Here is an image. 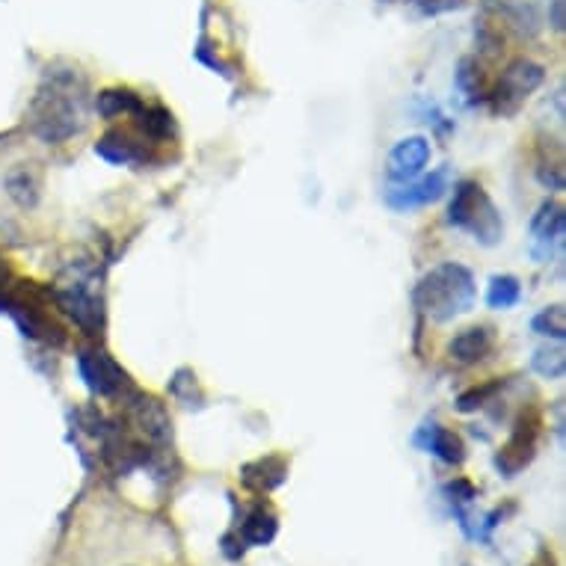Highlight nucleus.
<instances>
[{
	"instance_id": "22",
	"label": "nucleus",
	"mask_w": 566,
	"mask_h": 566,
	"mask_svg": "<svg viewBox=\"0 0 566 566\" xmlns=\"http://www.w3.org/2000/svg\"><path fill=\"white\" fill-rule=\"evenodd\" d=\"M534 368H537L543 377H548V380L564 377V350H539L537 356H534Z\"/></svg>"
},
{
	"instance_id": "20",
	"label": "nucleus",
	"mask_w": 566,
	"mask_h": 566,
	"mask_svg": "<svg viewBox=\"0 0 566 566\" xmlns=\"http://www.w3.org/2000/svg\"><path fill=\"white\" fill-rule=\"evenodd\" d=\"M520 282L513 276H495L490 285V294H486V303L492 308H511L520 303Z\"/></svg>"
},
{
	"instance_id": "2",
	"label": "nucleus",
	"mask_w": 566,
	"mask_h": 566,
	"mask_svg": "<svg viewBox=\"0 0 566 566\" xmlns=\"http://www.w3.org/2000/svg\"><path fill=\"white\" fill-rule=\"evenodd\" d=\"M412 303L430 321H454L457 315H465L474 306V279L469 268L448 261L439 264L421 279L412 294Z\"/></svg>"
},
{
	"instance_id": "8",
	"label": "nucleus",
	"mask_w": 566,
	"mask_h": 566,
	"mask_svg": "<svg viewBox=\"0 0 566 566\" xmlns=\"http://www.w3.org/2000/svg\"><path fill=\"white\" fill-rule=\"evenodd\" d=\"M430 146L424 137L400 139L389 155V176L395 181H412L421 176V169L428 167Z\"/></svg>"
},
{
	"instance_id": "3",
	"label": "nucleus",
	"mask_w": 566,
	"mask_h": 566,
	"mask_svg": "<svg viewBox=\"0 0 566 566\" xmlns=\"http://www.w3.org/2000/svg\"><path fill=\"white\" fill-rule=\"evenodd\" d=\"M537 28V12L525 0H483L474 36L483 54L502 56L511 39H534Z\"/></svg>"
},
{
	"instance_id": "12",
	"label": "nucleus",
	"mask_w": 566,
	"mask_h": 566,
	"mask_svg": "<svg viewBox=\"0 0 566 566\" xmlns=\"http://www.w3.org/2000/svg\"><path fill=\"white\" fill-rule=\"evenodd\" d=\"M531 234H534V252H537L539 259H548L552 247L564 241V208L557 202L543 205L539 214L534 217Z\"/></svg>"
},
{
	"instance_id": "15",
	"label": "nucleus",
	"mask_w": 566,
	"mask_h": 566,
	"mask_svg": "<svg viewBox=\"0 0 566 566\" xmlns=\"http://www.w3.org/2000/svg\"><path fill=\"white\" fill-rule=\"evenodd\" d=\"M95 107L104 119H119V116H137L143 111V98L134 90L116 86V90H104L95 98Z\"/></svg>"
},
{
	"instance_id": "4",
	"label": "nucleus",
	"mask_w": 566,
	"mask_h": 566,
	"mask_svg": "<svg viewBox=\"0 0 566 566\" xmlns=\"http://www.w3.org/2000/svg\"><path fill=\"white\" fill-rule=\"evenodd\" d=\"M448 223L472 232L474 241H481L483 247H495L504 238L502 214L495 211V205L490 202V196L483 193L478 181L457 185L451 208H448Z\"/></svg>"
},
{
	"instance_id": "25",
	"label": "nucleus",
	"mask_w": 566,
	"mask_h": 566,
	"mask_svg": "<svg viewBox=\"0 0 566 566\" xmlns=\"http://www.w3.org/2000/svg\"><path fill=\"white\" fill-rule=\"evenodd\" d=\"M552 28L560 33L564 30V0H555V12H552Z\"/></svg>"
},
{
	"instance_id": "26",
	"label": "nucleus",
	"mask_w": 566,
	"mask_h": 566,
	"mask_svg": "<svg viewBox=\"0 0 566 566\" xmlns=\"http://www.w3.org/2000/svg\"><path fill=\"white\" fill-rule=\"evenodd\" d=\"M546 557H548V552H543V555L537 557V564H531V566H546Z\"/></svg>"
},
{
	"instance_id": "18",
	"label": "nucleus",
	"mask_w": 566,
	"mask_h": 566,
	"mask_svg": "<svg viewBox=\"0 0 566 566\" xmlns=\"http://www.w3.org/2000/svg\"><path fill=\"white\" fill-rule=\"evenodd\" d=\"M7 190H10V196L15 199L19 205H36L39 199V176H33L28 167L15 169V172H10V178H7Z\"/></svg>"
},
{
	"instance_id": "9",
	"label": "nucleus",
	"mask_w": 566,
	"mask_h": 566,
	"mask_svg": "<svg viewBox=\"0 0 566 566\" xmlns=\"http://www.w3.org/2000/svg\"><path fill=\"white\" fill-rule=\"evenodd\" d=\"M289 478V460L282 454H268L261 457V460H252L241 469V483L250 492H273L276 486H282Z\"/></svg>"
},
{
	"instance_id": "14",
	"label": "nucleus",
	"mask_w": 566,
	"mask_h": 566,
	"mask_svg": "<svg viewBox=\"0 0 566 566\" xmlns=\"http://www.w3.org/2000/svg\"><path fill=\"white\" fill-rule=\"evenodd\" d=\"M446 190V176L442 172H433V176L421 178V181H407L403 190H395L389 193V205L391 208H418V205H428V202H437L439 196Z\"/></svg>"
},
{
	"instance_id": "6",
	"label": "nucleus",
	"mask_w": 566,
	"mask_h": 566,
	"mask_svg": "<svg viewBox=\"0 0 566 566\" xmlns=\"http://www.w3.org/2000/svg\"><path fill=\"white\" fill-rule=\"evenodd\" d=\"M539 428H543V418H539L537 409H525V412L516 418V428H513L511 439H507L502 446V451L495 454V469H499L504 478H516L525 465H531V460L537 454Z\"/></svg>"
},
{
	"instance_id": "16",
	"label": "nucleus",
	"mask_w": 566,
	"mask_h": 566,
	"mask_svg": "<svg viewBox=\"0 0 566 566\" xmlns=\"http://www.w3.org/2000/svg\"><path fill=\"white\" fill-rule=\"evenodd\" d=\"M457 86L463 90L469 102H490V77L483 75L481 63L474 56H465L457 69Z\"/></svg>"
},
{
	"instance_id": "13",
	"label": "nucleus",
	"mask_w": 566,
	"mask_h": 566,
	"mask_svg": "<svg viewBox=\"0 0 566 566\" xmlns=\"http://www.w3.org/2000/svg\"><path fill=\"white\" fill-rule=\"evenodd\" d=\"M495 347V333H492V326H469L463 333L457 335L454 342H451V356H454L457 363L463 365H474L486 359Z\"/></svg>"
},
{
	"instance_id": "17",
	"label": "nucleus",
	"mask_w": 566,
	"mask_h": 566,
	"mask_svg": "<svg viewBox=\"0 0 566 566\" xmlns=\"http://www.w3.org/2000/svg\"><path fill=\"white\" fill-rule=\"evenodd\" d=\"M428 451L430 454H437L442 463L448 465H460L465 460V446L463 439L457 437L454 430L448 428H430V439H428Z\"/></svg>"
},
{
	"instance_id": "23",
	"label": "nucleus",
	"mask_w": 566,
	"mask_h": 566,
	"mask_svg": "<svg viewBox=\"0 0 566 566\" xmlns=\"http://www.w3.org/2000/svg\"><path fill=\"white\" fill-rule=\"evenodd\" d=\"M412 7H416L421 15H446V12H454V10H463L465 0H409Z\"/></svg>"
},
{
	"instance_id": "5",
	"label": "nucleus",
	"mask_w": 566,
	"mask_h": 566,
	"mask_svg": "<svg viewBox=\"0 0 566 566\" xmlns=\"http://www.w3.org/2000/svg\"><path fill=\"white\" fill-rule=\"evenodd\" d=\"M543 81H546V69H543V65L528 60V56L513 60V63H507V69L502 72V77L492 84V111L502 113V116H513L522 104L528 102L531 95L537 93L539 86H543Z\"/></svg>"
},
{
	"instance_id": "11",
	"label": "nucleus",
	"mask_w": 566,
	"mask_h": 566,
	"mask_svg": "<svg viewBox=\"0 0 566 566\" xmlns=\"http://www.w3.org/2000/svg\"><path fill=\"white\" fill-rule=\"evenodd\" d=\"M276 531H279L276 511H273L268 502H259V504H252L250 511H247V516H243L238 539L247 543V546H270V543L276 539Z\"/></svg>"
},
{
	"instance_id": "24",
	"label": "nucleus",
	"mask_w": 566,
	"mask_h": 566,
	"mask_svg": "<svg viewBox=\"0 0 566 566\" xmlns=\"http://www.w3.org/2000/svg\"><path fill=\"white\" fill-rule=\"evenodd\" d=\"M499 389H502V382H490V386H481V389L465 391L457 407L463 409V412H472V409L483 407V400H490L492 395H495V391H499Z\"/></svg>"
},
{
	"instance_id": "1",
	"label": "nucleus",
	"mask_w": 566,
	"mask_h": 566,
	"mask_svg": "<svg viewBox=\"0 0 566 566\" xmlns=\"http://www.w3.org/2000/svg\"><path fill=\"white\" fill-rule=\"evenodd\" d=\"M90 107V84L81 69L65 63H54L42 75L36 95L28 107L30 130L42 143H65L81 134L86 125Z\"/></svg>"
},
{
	"instance_id": "7",
	"label": "nucleus",
	"mask_w": 566,
	"mask_h": 566,
	"mask_svg": "<svg viewBox=\"0 0 566 566\" xmlns=\"http://www.w3.org/2000/svg\"><path fill=\"white\" fill-rule=\"evenodd\" d=\"M77 365H81V377L86 380V386L102 398H111V395H119V391L128 389V374L122 371L116 359L102 347L81 350Z\"/></svg>"
},
{
	"instance_id": "19",
	"label": "nucleus",
	"mask_w": 566,
	"mask_h": 566,
	"mask_svg": "<svg viewBox=\"0 0 566 566\" xmlns=\"http://www.w3.org/2000/svg\"><path fill=\"white\" fill-rule=\"evenodd\" d=\"M537 176L548 190H564V151H555V158H552L543 143L537 158Z\"/></svg>"
},
{
	"instance_id": "21",
	"label": "nucleus",
	"mask_w": 566,
	"mask_h": 566,
	"mask_svg": "<svg viewBox=\"0 0 566 566\" xmlns=\"http://www.w3.org/2000/svg\"><path fill=\"white\" fill-rule=\"evenodd\" d=\"M534 329L539 335H552V338H564L566 335V315L564 306H548L534 317Z\"/></svg>"
},
{
	"instance_id": "10",
	"label": "nucleus",
	"mask_w": 566,
	"mask_h": 566,
	"mask_svg": "<svg viewBox=\"0 0 566 566\" xmlns=\"http://www.w3.org/2000/svg\"><path fill=\"white\" fill-rule=\"evenodd\" d=\"M95 151H98L104 160H111V164H134V160H146V155H149L146 143L139 137H134V134L125 128L107 130V134L95 143Z\"/></svg>"
}]
</instances>
